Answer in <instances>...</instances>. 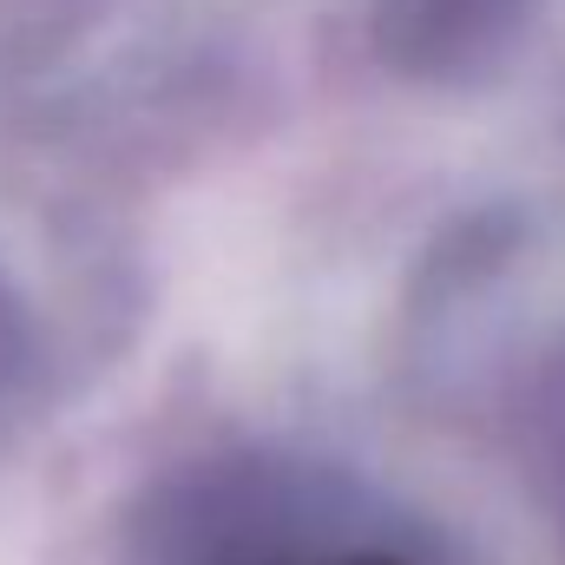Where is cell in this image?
<instances>
[{
    "label": "cell",
    "mask_w": 565,
    "mask_h": 565,
    "mask_svg": "<svg viewBox=\"0 0 565 565\" xmlns=\"http://www.w3.org/2000/svg\"><path fill=\"white\" fill-rule=\"evenodd\" d=\"M520 7L526 0H382L375 33H382L388 60L434 73V66H460L467 53L500 40L520 20Z\"/></svg>",
    "instance_id": "6da1fadb"
},
{
    "label": "cell",
    "mask_w": 565,
    "mask_h": 565,
    "mask_svg": "<svg viewBox=\"0 0 565 565\" xmlns=\"http://www.w3.org/2000/svg\"><path fill=\"white\" fill-rule=\"evenodd\" d=\"M349 565H388V559H349Z\"/></svg>",
    "instance_id": "7a4b0ae2"
}]
</instances>
